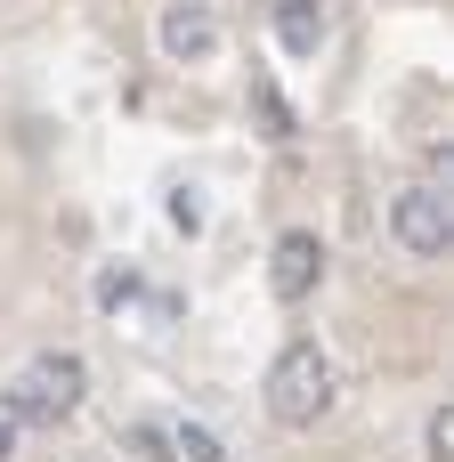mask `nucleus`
Here are the masks:
<instances>
[{
    "label": "nucleus",
    "instance_id": "obj_9",
    "mask_svg": "<svg viewBox=\"0 0 454 462\" xmlns=\"http://www.w3.org/2000/svg\"><path fill=\"white\" fill-rule=\"evenodd\" d=\"M422 462H454V406H431V422H422Z\"/></svg>",
    "mask_w": 454,
    "mask_h": 462
},
{
    "label": "nucleus",
    "instance_id": "obj_7",
    "mask_svg": "<svg viewBox=\"0 0 454 462\" xmlns=\"http://www.w3.org/2000/svg\"><path fill=\"white\" fill-rule=\"evenodd\" d=\"M122 462H179L171 455V430L162 422H130L122 430Z\"/></svg>",
    "mask_w": 454,
    "mask_h": 462
},
{
    "label": "nucleus",
    "instance_id": "obj_10",
    "mask_svg": "<svg viewBox=\"0 0 454 462\" xmlns=\"http://www.w3.org/2000/svg\"><path fill=\"white\" fill-rule=\"evenodd\" d=\"M252 106H260V122H268V138L284 146V138H292V106H284V97H276L268 81H252Z\"/></svg>",
    "mask_w": 454,
    "mask_h": 462
},
{
    "label": "nucleus",
    "instance_id": "obj_4",
    "mask_svg": "<svg viewBox=\"0 0 454 462\" xmlns=\"http://www.w3.org/2000/svg\"><path fill=\"white\" fill-rule=\"evenodd\" d=\"M317 284H325V244H317L309 227H284L276 252H268V292H276L284 309H301Z\"/></svg>",
    "mask_w": 454,
    "mask_h": 462
},
{
    "label": "nucleus",
    "instance_id": "obj_5",
    "mask_svg": "<svg viewBox=\"0 0 454 462\" xmlns=\"http://www.w3.org/2000/svg\"><path fill=\"white\" fill-rule=\"evenodd\" d=\"M154 41H162L171 65H203V57H219V16L203 0H171L162 24H154Z\"/></svg>",
    "mask_w": 454,
    "mask_h": 462
},
{
    "label": "nucleus",
    "instance_id": "obj_11",
    "mask_svg": "<svg viewBox=\"0 0 454 462\" xmlns=\"http://www.w3.org/2000/svg\"><path fill=\"white\" fill-rule=\"evenodd\" d=\"M130 292H138V276H130V268H122V276H114V268L97 276V300H106V309H114V300H130Z\"/></svg>",
    "mask_w": 454,
    "mask_h": 462
},
{
    "label": "nucleus",
    "instance_id": "obj_3",
    "mask_svg": "<svg viewBox=\"0 0 454 462\" xmlns=\"http://www.w3.org/2000/svg\"><path fill=\"white\" fill-rule=\"evenodd\" d=\"M390 236H398L414 260H447V244H454V203H447V187H439V179H414V187L390 203Z\"/></svg>",
    "mask_w": 454,
    "mask_h": 462
},
{
    "label": "nucleus",
    "instance_id": "obj_12",
    "mask_svg": "<svg viewBox=\"0 0 454 462\" xmlns=\"http://www.w3.org/2000/svg\"><path fill=\"white\" fill-rule=\"evenodd\" d=\"M16 439H24V422H16V406H8V390H0V462L16 455Z\"/></svg>",
    "mask_w": 454,
    "mask_h": 462
},
{
    "label": "nucleus",
    "instance_id": "obj_2",
    "mask_svg": "<svg viewBox=\"0 0 454 462\" xmlns=\"http://www.w3.org/2000/svg\"><path fill=\"white\" fill-rule=\"evenodd\" d=\"M81 398H89V365H81L73 349H41V357L8 382V406H16L24 430H65V422L81 414Z\"/></svg>",
    "mask_w": 454,
    "mask_h": 462
},
{
    "label": "nucleus",
    "instance_id": "obj_8",
    "mask_svg": "<svg viewBox=\"0 0 454 462\" xmlns=\"http://www.w3.org/2000/svg\"><path fill=\"white\" fill-rule=\"evenodd\" d=\"M171 455H179V462H236L203 422H179V430H171Z\"/></svg>",
    "mask_w": 454,
    "mask_h": 462
},
{
    "label": "nucleus",
    "instance_id": "obj_6",
    "mask_svg": "<svg viewBox=\"0 0 454 462\" xmlns=\"http://www.w3.org/2000/svg\"><path fill=\"white\" fill-rule=\"evenodd\" d=\"M276 8V41L292 57H317L325 49V0H268Z\"/></svg>",
    "mask_w": 454,
    "mask_h": 462
},
{
    "label": "nucleus",
    "instance_id": "obj_1",
    "mask_svg": "<svg viewBox=\"0 0 454 462\" xmlns=\"http://www.w3.org/2000/svg\"><path fill=\"white\" fill-rule=\"evenodd\" d=\"M333 398H341V374H333V357L317 341H292L268 365V422L276 430H317L333 414Z\"/></svg>",
    "mask_w": 454,
    "mask_h": 462
}]
</instances>
